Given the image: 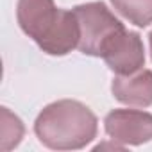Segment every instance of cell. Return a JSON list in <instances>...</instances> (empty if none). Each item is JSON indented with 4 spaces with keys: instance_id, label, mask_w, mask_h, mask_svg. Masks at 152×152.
<instances>
[{
    "instance_id": "7a4b0ae2",
    "label": "cell",
    "mask_w": 152,
    "mask_h": 152,
    "mask_svg": "<svg viewBox=\"0 0 152 152\" xmlns=\"http://www.w3.org/2000/svg\"><path fill=\"white\" fill-rule=\"evenodd\" d=\"M34 132L54 150L83 148L97 136V116L79 100H57L38 115Z\"/></svg>"
},
{
    "instance_id": "52a82bcc",
    "label": "cell",
    "mask_w": 152,
    "mask_h": 152,
    "mask_svg": "<svg viewBox=\"0 0 152 152\" xmlns=\"http://www.w3.org/2000/svg\"><path fill=\"white\" fill-rule=\"evenodd\" d=\"M113 7L138 27L152 23V0H111Z\"/></svg>"
},
{
    "instance_id": "6da1fadb",
    "label": "cell",
    "mask_w": 152,
    "mask_h": 152,
    "mask_svg": "<svg viewBox=\"0 0 152 152\" xmlns=\"http://www.w3.org/2000/svg\"><path fill=\"white\" fill-rule=\"evenodd\" d=\"M22 31L50 56H66L79 47V22L73 11L56 7L54 0H18Z\"/></svg>"
},
{
    "instance_id": "9c48e42d",
    "label": "cell",
    "mask_w": 152,
    "mask_h": 152,
    "mask_svg": "<svg viewBox=\"0 0 152 152\" xmlns=\"http://www.w3.org/2000/svg\"><path fill=\"white\" fill-rule=\"evenodd\" d=\"M150 50H152V32H150Z\"/></svg>"
},
{
    "instance_id": "ba28073f",
    "label": "cell",
    "mask_w": 152,
    "mask_h": 152,
    "mask_svg": "<svg viewBox=\"0 0 152 152\" xmlns=\"http://www.w3.org/2000/svg\"><path fill=\"white\" fill-rule=\"evenodd\" d=\"M23 136V124L22 120L13 115L7 107H2V127H0V148L2 150H11L20 143Z\"/></svg>"
},
{
    "instance_id": "277c9868",
    "label": "cell",
    "mask_w": 152,
    "mask_h": 152,
    "mask_svg": "<svg viewBox=\"0 0 152 152\" xmlns=\"http://www.w3.org/2000/svg\"><path fill=\"white\" fill-rule=\"evenodd\" d=\"M104 127L113 141L122 145H141L152 140V115L138 109H115L106 120Z\"/></svg>"
},
{
    "instance_id": "5b68a950",
    "label": "cell",
    "mask_w": 152,
    "mask_h": 152,
    "mask_svg": "<svg viewBox=\"0 0 152 152\" xmlns=\"http://www.w3.org/2000/svg\"><path fill=\"white\" fill-rule=\"evenodd\" d=\"M102 59L116 75H131L141 70L145 63V50L140 34L124 29L111 39Z\"/></svg>"
},
{
    "instance_id": "3957f363",
    "label": "cell",
    "mask_w": 152,
    "mask_h": 152,
    "mask_svg": "<svg viewBox=\"0 0 152 152\" xmlns=\"http://www.w3.org/2000/svg\"><path fill=\"white\" fill-rule=\"evenodd\" d=\"M79 22V50L86 56L102 57L111 39L122 32L124 23L102 2H90L73 9Z\"/></svg>"
},
{
    "instance_id": "8992f818",
    "label": "cell",
    "mask_w": 152,
    "mask_h": 152,
    "mask_svg": "<svg viewBox=\"0 0 152 152\" xmlns=\"http://www.w3.org/2000/svg\"><path fill=\"white\" fill-rule=\"evenodd\" d=\"M111 91L122 104L147 107L152 104V72L141 68L131 75H116Z\"/></svg>"
}]
</instances>
